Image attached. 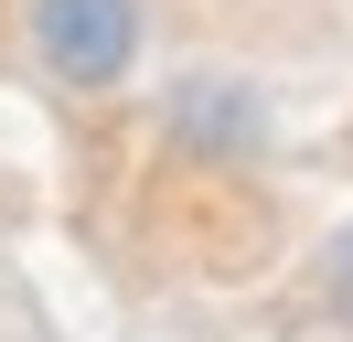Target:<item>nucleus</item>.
I'll use <instances>...</instances> for the list:
<instances>
[{"label":"nucleus","instance_id":"f257e3e1","mask_svg":"<svg viewBox=\"0 0 353 342\" xmlns=\"http://www.w3.org/2000/svg\"><path fill=\"white\" fill-rule=\"evenodd\" d=\"M32 54L97 97L139 64V0H32Z\"/></svg>","mask_w":353,"mask_h":342},{"label":"nucleus","instance_id":"f03ea898","mask_svg":"<svg viewBox=\"0 0 353 342\" xmlns=\"http://www.w3.org/2000/svg\"><path fill=\"white\" fill-rule=\"evenodd\" d=\"M172 128H182V139H193V128L257 139V97H236V86H182V97H172Z\"/></svg>","mask_w":353,"mask_h":342}]
</instances>
